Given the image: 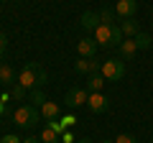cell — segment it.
Wrapping results in <instances>:
<instances>
[{"mask_svg": "<svg viewBox=\"0 0 153 143\" xmlns=\"http://www.w3.org/2000/svg\"><path fill=\"white\" fill-rule=\"evenodd\" d=\"M46 82H49V74L41 69V64L28 61V64L21 69V74H18V82H16V84H21V87H26L28 92H31V89L46 87Z\"/></svg>", "mask_w": 153, "mask_h": 143, "instance_id": "6da1fadb", "label": "cell"}, {"mask_svg": "<svg viewBox=\"0 0 153 143\" xmlns=\"http://www.w3.org/2000/svg\"><path fill=\"white\" fill-rule=\"evenodd\" d=\"M102 143H115V141H107V138H105V141H102Z\"/></svg>", "mask_w": 153, "mask_h": 143, "instance_id": "83f0119b", "label": "cell"}, {"mask_svg": "<svg viewBox=\"0 0 153 143\" xmlns=\"http://www.w3.org/2000/svg\"><path fill=\"white\" fill-rule=\"evenodd\" d=\"M59 123L64 125V130H66L69 125H74V123H76V118H74V115H64V118H59Z\"/></svg>", "mask_w": 153, "mask_h": 143, "instance_id": "7402d4cb", "label": "cell"}, {"mask_svg": "<svg viewBox=\"0 0 153 143\" xmlns=\"http://www.w3.org/2000/svg\"><path fill=\"white\" fill-rule=\"evenodd\" d=\"M41 118H46V120H56V118H59V105L51 102V100H46V102L41 105Z\"/></svg>", "mask_w": 153, "mask_h": 143, "instance_id": "7c38bea8", "label": "cell"}, {"mask_svg": "<svg viewBox=\"0 0 153 143\" xmlns=\"http://www.w3.org/2000/svg\"><path fill=\"white\" fill-rule=\"evenodd\" d=\"M0 82H3V84H16V82H18V77H16V72H13V66L0 64Z\"/></svg>", "mask_w": 153, "mask_h": 143, "instance_id": "4fadbf2b", "label": "cell"}, {"mask_svg": "<svg viewBox=\"0 0 153 143\" xmlns=\"http://www.w3.org/2000/svg\"><path fill=\"white\" fill-rule=\"evenodd\" d=\"M23 143H41V138H33V136H31V138H26Z\"/></svg>", "mask_w": 153, "mask_h": 143, "instance_id": "484cf974", "label": "cell"}, {"mask_svg": "<svg viewBox=\"0 0 153 143\" xmlns=\"http://www.w3.org/2000/svg\"><path fill=\"white\" fill-rule=\"evenodd\" d=\"M138 10V3L135 0H117L115 3V13H117V18L120 21H125V18H133Z\"/></svg>", "mask_w": 153, "mask_h": 143, "instance_id": "ba28073f", "label": "cell"}, {"mask_svg": "<svg viewBox=\"0 0 153 143\" xmlns=\"http://www.w3.org/2000/svg\"><path fill=\"white\" fill-rule=\"evenodd\" d=\"M100 66H102L100 61H94V59H84V56H79V59L74 61V72H76V74H87V77L97 74Z\"/></svg>", "mask_w": 153, "mask_h": 143, "instance_id": "8992f818", "label": "cell"}, {"mask_svg": "<svg viewBox=\"0 0 153 143\" xmlns=\"http://www.w3.org/2000/svg\"><path fill=\"white\" fill-rule=\"evenodd\" d=\"M105 82H107V79H105L100 72H97V74H92V77L87 79V92H102V84Z\"/></svg>", "mask_w": 153, "mask_h": 143, "instance_id": "9a60e30c", "label": "cell"}, {"mask_svg": "<svg viewBox=\"0 0 153 143\" xmlns=\"http://www.w3.org/2000/svg\"><path fill=\"white\" fill-rule=\"evenodd\" d=\"M115 143H138V138L130 136V133H120V136L115 138Z\"/></svg>", "mask_w": 153, "mask_h": 143, "instance_id": "44dd1931", "label": "cell"}, {"mask_svg": "<svg viewBox=\"0 0 153 143\" xmlns=\"http://www.w3.org/2000/svg\"><path fill=\"white\" fill-rule=\"evenodd\" d=\"M120 31H123L125 39H135L138 33H140V28H138V23L133 18H125V21H120Z\"/></svg>", "mask_w": 153, "mask_h": 143, "instance_id": "8fae6325", "label": "cell"}, {"mask_svg": "<svg viewBox=\"0 0 153 143\" xmlns=\"http://www.w3.org/2000/svg\"><path fill=\"white\" fill-rule=\"evenodd\" d=\"M71 141H74V136H71L69 130H64V133H61V143H71Z\"/></svg>", "mask_w": 153, "mask_h": 143, "instance_id": "d4e9b609", "label": "cell"}, {"mask_svg": "<svg viewBox=\"0 0 153 143\" xmlns=\"http://www.w3.org/2000/svg\"><path fill=\"white\" fill-rule=\"evenodd\" d=\"M123 39H125V36H123L120 26H105V23H100L97 31H94L97 46H120Z\"/></svg>", "mask_w": 153, "mask_h": 143, "instance_id": "7a4b0ae2", "label": "cell"}, {"mask_svg": "<svg viewBox=\"0 0 153 143\" xmlns=\"http://www.w3.org/2000/svg\"><path fill=\"white\" fill-rule=\"evenodd\" d=\"M135 44H138V51H140V49H148V46L153 44V39H151V33L140 31V33H138V36H135Z\"/></svg>", "mask_w": 153, "mask_h": 143, "instance_id": "ac0fdd59", "label": "cell"}, {"mask_svg": "<svg viewBox=\"0 0 153 143\" xmlns=\"http://www.w3.org/2000/svg\"><path fill=\"white\" fill-rule=\"evenodd\" d=\"M100 21H102L105 26H115V21H120V18H117L115 8H107V5H105L102 10H100Z\"/></svg>", "mask_w": 153, "mask_h": 143, "instance_id": "2e32d148", "label": "cell"}, {"mask_svg": "<svg viewBox=\"0 0 153 143\" xmlns=\"http://www.w3.org/2000/svg\"><path fill=\"white\" fill-rule=\"evenodd\" d=\"M5 49H8V39H5V33H0V59L5 54Z\"/></svg>", "mask_w": 153, "mask_h": 143, "instance_id": "cb8c5ba5", "label": "cell"}, {"mask_svg": "<svg viewBox=\"0 0 153 143\" xmlns=\"http://www.w3.org/2000/svg\"><path fill=\"white\" fill-rule=\"evenodd\" d=\"M76 143H94V141H89V138H79Z\"/></svg>", "mask_w": 153, "mask_h": 143, "instance_id": "4316f807", "label": "cell"}, {"mask_svg": "<svg viewBox=\"0 0 153 143\" xmlns=\"http://www.w3.org/2000/svg\"><path fill=\"white\" fill-rule=\"evenodd\" d=\"M135 51H138L135 39H123V44H120V54H123V56H128V59H130Z\"/></svg>", "mask_w": 153, "mask_h": 143, "instance_id": "e0dca14e", "label": "cell"}, {"mask_svg": "<svg viewBox=\"0 0 153 143\" xmlns=\"http://www.w3.org/2000/svg\"><path fill=\"white\" fill-rule=\"evenodd\" d=\"M0 143H23V141H21L18 136H13V133H8V136H3V138H0Z\"/></svg>", "mask_w": 153, "mask_h": 143, "instance_id": "603a6c76", "label": "cell"}, {"mask_svg": "<svg viewBox=\"0 0 153 143\" xmlns=\"http://www.w3.org/2000/svg\"><path fill=\"white\" fill-rule=\"evenodd\" d=\"M100 23H102V21H100V13H92V10H84L82 18H79V26H82L84 31H92V33L97 31Z\"/></svg>", "mask_w": 153, "mask_h": 143, "instance_id": "9c48e42d", "label": "cell"}, {"mask_svg": "<svg viewBox=\"0 0 153 143\" xmlns=\"http://www.w3.org/2000/svg\"><path fill=\"white\" fill-rule=\"evenodd\" d=\"M76 51H79V56H84V59H94V54H97V41L94 39H82L76 44Z\"/></svg>", "mask_w": 153, "mask_h": 143, "instance_id": "30bf717a", "label": "cell"}, {"mask_svg": "<svg viewBox=\"0 0 153 143\" xmlns=\"http://www.w3.org/2000/svg\"><path fill=\"white\" fill-rule=\"evenodd\" d=\"M41 143H61V133L54 130L51 125H46L44 130H41Z\"/></svg>", "mask_w": 153, "mask_h": 143, "instance_id": "5bb4252c", "label": "cell"}, {"mask_svg": "<svg viewBox=\"0 0 153 143\" xmlns=\"http://www.w3.org/2000/svg\"><path fill=\"white\" fill-rule=\"evenodd\" d=\"M26 92H28L26 87H21V84H16V87L10 89V97H13V100H23V97H26Z\"/></svg>", "mask_w": 153, "mask_h": 143, "instance_id": "ffe728a7", "label": "cell"}, {"mask_svg": "<svg viewBox=\"0 0 153 143\" xmlns=\"http://www.w3.org/2000/svg\"><path fill=\"white\" fill-rule=\"evenodd\" d=\"M41 120V110H36V105H21L13 112V123L18 128H33Z\"/></svg>", "mask_w": 153, "mask_h": 143, "instance_id": "3957f363", "label": "cell"}, {"mask_svg": "<svg viewBox=\"0 0 153 143\" xmlns=\"http://www.w3.org/2000/svg\"><path fill=\"white\" fill-rule=\"evenodd\" d=\"M0 3H5V0H0Z\"/></svg>", "mask_w": 153, "mask_h": 143, "instance_id": "f1b7e54d", "label": "cell"}, {"mask_svg": "<svg viewBox=\"0 0 153 143\" xmlns=\"http://www.w3.org/2000/svg\"><path fill=\"white\" fill-rule=\"evenodd\" d=\"M87 97H89V92L84 87H69L66 89V95H64V102H66V107H82V105H87Z\"/></svg>", "mask_w": 153, "mask_h": 143, "instance_id": "5b68a950", "label": "cell"}, {"mask_svg": "<svg viewBox=\"0 0 153 143\" xmlns=\"http://www.w3.org/2000/svg\"><path fill=\"white\" fill-rule=\"evenodd\" d=\"M31 100H33V105H44L46 102V95L41 92V89H31Z\"/></svg>", "mask_w": 153, "mask_h": 143, "instance_id": "d6986e66", "label": "cell"}, {"mask_svg": "<svg viewBox=\"0 0 153 143\" xmlns=\"http://www.w3.org/2000/svg\"><path fill=\"white\" fill-rule=\"evenodd\" d=\"M151 143H153V141H151Z\"/></svg>", "mask_w": 153, "mask_h": 143, "instance_id": "f546056e", "label": "cell"}, {"mask_svg": "<svg viewBox=\"0 0 153 143\" xmlns=\"http://www.w3.org/2000/svg\"><path fill=\"white\" fill-rule=\"evenodd\" d=\"M100 74H102L107 82H120L125 77V61L120 59H105L102 66H100Z\"/></svg>", "mask_w": 153, "mask_h": 143, "instance_id": "277c9868", "label": "cell"}, {"mask_svg": "<svg viewBox=\"0 0 153 143\" xmlns=\"http://www.w3.org/2000/svg\"><path fill=\"white\" fill-rule=\"evenodd\" d=\"M87 107L92 112H107V107H110V100L105 97L102 92H89V97H87Z\"/></svg>", "mask_w": 153, "mask_h": 143, "instance_id": "52a82bcc", "label": "cell"}]
</instances>
